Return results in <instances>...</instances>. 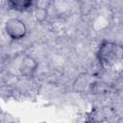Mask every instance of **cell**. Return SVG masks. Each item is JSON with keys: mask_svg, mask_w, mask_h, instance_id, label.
<instances>
[{"mask_svg": "<svg viewBox=\"0 0 123 123\" xmlns=\"http://www.w3.org/2000/svg\"><path fill=\"white\" fill-rule=\"evenodd\" d=\"M5 31L7 35L13 40H19L27 35V26L19 18H10L5 23Z\"/></svg>", "mask_w": 123, "mask_h": 123, "instance_id": "7a4b0ae2", "label": "cell"}, {"mask_svg": "<svg viewBox=\"0 0 123 123\" xmlns=\"http://www.w3.org/2000/svg\"><path fill=\"white\" fill-rule=\"evenodd\" d=\"M37 62L33 58L26 57L22 61L20 70H21L23 75H25L27 77H31L35 73V71L37 69Z\"/></svg>", "mask_w": 123, "mask_h": 123, "instance_id": "3957f363", "label": "cell"}, {"mask_svg": "<svg viewBox=\"0 0 123 123\" xmlns=\"http://www.w3.org/2000/svg\"><path fill=\"white\" fill-rule=\"evenodd\" d=\"M121 57V47L111 40L102 41L97 49L96 58L104 67L113 65Z\"/></svg>", "mask_w": 123, "mask_h": 123, "instance_id": "6da1fadb", "label": "cell"}, {"mask_svg": "<svg viewBox=\"0 0 123 123\" xmlns=\"http://www.w3.org/2000/svg\"><path fill=\"white\" fill-rule=\"evenodd\" d=\"M7 4L10 7V9L13 11L26 12L33 7L34 2L32 0H10L8 1Z\"/></svg>", "mask_w": 123, "mask_h": 123, "instance_id": "277c9868", "label": "cell"}]
</instances>
